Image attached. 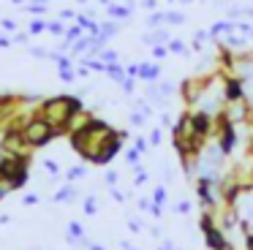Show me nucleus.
Listing matches in <instances>:
<instances>
[{
  "mask_svg": "<svg viewBox=\"0 0 253 250\" xmlns=\"http://www.w3.org/2000/svg\"><path fill=\"white\" fill-rule=\"evenodd\" d=\"M133 147H136L139 152H144V150H147V141H144V139H136V144H133Z\"/></svg>",
  "mask_w": 253,
  "mask_h": 250,
  "instance_id": "nucleus-21",
  "label": "nucleus"
},
{
  "mask_svg": "<svg viewBox=\"0 0 253 250\" xmlns=\"http://www.w3.org/2000/svg\"><path fill=\"white\" fill-rule=\"evenodd\" d=\"M66 177L71 179V182H74V179H82V177H84V166H71Z\"/></svg>",
  "mask_w": 253,
  "mask_h": 250,
  "instance_id": "nucleus-6",
  "label": "nucleus"
},
{
  "mask_svg": "<svg viewBox=\"0 0 253 250\" xmlns=\"http://www.w3.org/2000/svg\"><path fill=\"white\" fill-rule=\"evenodd\" d=\"M242 231H245V248H248V250H253V226L242 223Z\"/></svg>",
  "mask_w": 253,
  "mask_h": 250,
  "instance_id": "nucleus-8",
  "label": "nucleus"
},
{
  "mask_svg": "<svg viewBox=\"0 0 253 250\" xmlns=\"http://www.w3.org/2000/svg\"><path fill=\"white\" fill-rule=\"evenodd\" d=\"M153 204H158V207H164V204H166V188H155V193H153Z\"/></svg>",
  "mask_w": 253,
  "mask_h": 250,
  "instance_id": "nucleus-7",
  "label": "nucleus"
},
{
  "mask_svg": "<svg viewBox=\"0 0 253 250\" xmlns=\"http://www.w3.org/2000/svg\"><path fill=\"white\" fill-rule=\"evenodd\" d=\"M115 182H117V174L109 171V174H106V185H115Z\"/></svg>",
  "mask_w": 253,
  "mask_h": 250,
  "instance_id": "nucleus-23",
  "label": "nucleus"
},
{
  "mask_svg": "<svg viewBox=\"0 0 253 250\" xmlns=\"http://www.w3.org/2000/svg\"><path fill=\"white\" fill-rule=\"evenodd\" d=\"M150 144H161V130H153V133H150Z\"/></svg>",
  "mask_w": 253,
  "mask_h": 250,
  "instance_id": "nucleus-18",
  "label": "nucleus"
},
{
  "mask_svg": "<svg viewBox=\"0 0 253 250\" xmlns=\"http://www.w3.org/2000/svg\"><path fill=\"white\" fill-rule=\"evenodd\" d=\"M55 136H60L57 128L52 123H46L41 114H33V117L25 123V128H22V139H25L28 147H44V144H49Z\"/></svg>",
  "mask_w": 253,
  "mask_h": 250,
  "instance_id": "nucleus-1",
  "label": "nucleus"
},
{
  "mask_svg": "<svg viewBox=\"0 0 253 250\" xmlns=\"http://www.w3.org/2000/svg\"><path fill=\"white\" fill-rule=\"evenodd\" d=\"M46 30H49V33H57V36H60V33H63V25H60V22H49V27H46Z\"/></svg>",
  "mask_w": 253,
  "mask_h": 250,
  "instance_id": "nucleus-13",
  "label": "nucleus"
},
{
  "mask_svg": "<svg viewBox=\"0 0 253 250\" xmlns=\"http://www.w3.org/2000/svg\"><path fill=\"white\" fill-rule=\"evenodd\" d=\"M95 209H98V204H95L93 196H90V199H84V212H87V215H95Z\"/></svg>",
  "mask_w": 253,
  "mask_h": 250,
  "instance_id": "nucleus-9",
  "label": "nucleus"
},
{
  "mask_svg": "<svg viewBox=\"0 0 253 250\" xmlns=\"http://www.w3.org/2000/svg\"><path fill=\"white\" fill-rule=\"evenodd\" d=\"M133 182H136V185H144V182H147V174L139 168V171H136V179H133Z\"/></svg>",
  "mask_w": 253,
  "mask_h": 250,
  "instance_id": "nucleus-15",
  "label": "nucleus"
},
{
  "mask_svg": "<svg viewBox=\"0 0 253 250\" xmlns=\"http://www.w3.org/2000/svg\"><path fill=\"white\" fill-rule=\"evenodd\" d=\"M71 196H77V190H74L71 185H66V188H60V190L55 193V201H68Z\"/></svg>",
  "mask_w": 253,
  "mask_h": 250,
  "instance_id": "nucleus-5",
  "label": "nucleus"
},
{
  "mask_svg": "<svg viewBox=\"0 0 253 250\" xmlns=\"http://www.w3.org/2000/svg\"><path fill=\"white\" fill-rule=\"evenodd\" d=\"M44 168H46V171H49V174H52V177H55V174H57V171H60V166H57V163H55V161H44Z\"/></svg>",
  "mask_w": 253,
  "mask_h": 250,
  "instance_id": "nucleus-11",
  "label": "nucleus"
},
{
  "mask_svg": "<svg viewBox=\"0 0 253 250\" xmlns=\"http://www.w3.org/2000/svg\"><path fill=\"white\" fill-rule=\"evenodd\" d=\"M49 25H44V22H30V33H41V30H46Z\"/></svg>",
  "mask_w": 253,
  "mask_h": 250,
  "instance_id": "nucleus-12",
  "label": "nucleus"
},
{
  "mask_svg": "<svg viewBox=\"0 0 253 250\" xmlns=\"http://www.w3.org/2000/svg\"><path fill=\"white\" fill-rule=\"evenodd\" d=\"M139 155H142V152H139L136 147H133V150L128 152V163H136V161H139Z\"/></svg>",
  "mask_w": 253,
  "mask_h": 250,
  "instance_id": "nucleus-14",
  "label": "nucleus"
},
{
  "mask_svg": "<svg viewBox=\"0 0 253 250\" xmlns=\"http://www.w3.org/2000/svg\"><path fill=\"white\" fill-rule=\"evenodd\" d=\"M158 250H174V248H171V245H169V242H166V245H164V248H158Z\"/></svg>",
  "mask_w": 253,
  "mask_h": 250,
  "instance_id": "nucleus-25",
  "label": "nucleus"
},
{
  "mask_svg": "<svg viewBox=\"0 0 253 250\" xmlns=\"http://www.w3.org/2000/svg\"><path fill=\"white\" fill-rule=\"evenodd\" d=\"M90 250H104V248H101V245H90Z\"/></svg>",
  "mask_w": 253,
  "mask_h": 250,
  "instance_id": "nucleus-26",
  "label": "nucleus"
},
{
  "mask_svg": "<svg viewBox=\"0 0 253 250\" xmlns=\"http://www.w3.org/2000/svg\"><path fill=\"white\" fill-rule=\"evenodd\" d=\"M204 242H207L210 250H231V245H229V239H226V234L220 226L207 228V231H204Z\"/></svg>",
  "mask_w": 253,
  "mask_h": 250,
  "instance_id": "nucleus-2",
  "label": "nucleus"
},
{
  "mask_svg": "<svg viewBox=\"0 0 253 250\" xmlns=\"http://www.w3.org/2000/svg\"><path fill=\"white\" fill-rule=\"evenodd\" d=\"M120 84H123V90H126V92H133V82L131 79H123Z\"/></svg>",
  "mask_w": 253,
  "mask_h": 250,
  "instance_id": "nucleus-20",
  "label": "nucleus"
},
{
  "mask_svg": "<svg viewBox=\"0 0 253 250\" xmlns=\"http://www.w3.org/2000/svg\"><path fill=\"white\" fill-rule=\"evenodd\" d=\"M25 204H39V196H36V193H28V196H25Z\"/></svg>",
  "mask_w": 253,
  "mask_h": 250,
  "instance_id": "nucleus-16",
  "label": "nucleus"
},
{
  "mask_svg": "<svg viewBox=\"0 0 253 250\" xmlns=\"http://www.w3.org/2000/svg\"><path fill=\"white\" fill-rule=\"evenodd\" d=\"M112 196H115V201H126V196H123L120 190H112Z\"/></svg>",
  "mask_w": 253,
  "mask_h": 250,
  "instance_id": "nucleus-24",
  "label": "nucleus"
},
{
  "mask_svg": "<svg viewBox=\"0 0 253 250\" xmlns=\"http://www.w3.org/2000/svg\"><path fill=\"white\" fill-rule=\"evenodd\" d=\"M128 74H131V76H139V79L153 82V79H158L161 68H158V65H131V68H128Z\"/></svg>",
  "mask_w": 253,
  "mask_h": 250,
  "instance_id": "nucleus-3",
  "label": "nucleus"
},
{
  "mask_svg": "<svg viewBox=\"0 0 253 250\" xmlns=\"http://www.w3.org/2000/svg\"><path fill=\"white\" fill-rule=\"evenodd\" d=\"M188 209H191V204H188V201H180V204H177V212H180V215H185Z\"/></svg>",
  "mask_w": 253,
  "mask_h": 250,
  "instance_id": "nucleus-19",
  "label": "nucleus"
},
{
  "mask_svg": "<svg viewBox=\"0 0 253 250\" xmlns=\"http://www.w3.org/2000/svg\"><path fill=\"white\" fill-rule=\"evenodd\" d=\"M128 228H131V231H133V234H136V231H142V223H136V220H131V223H128Z\"/></svg>",
  "mask_w": 253,
  "mask_h": 250,
  "instance_id": "nucleus-22",
  "label": "nucleus"
},
{
  "mask_svg": "<svg viewBox=\"0 0 253 250\" xmlns=\"http://www.w3.org/2000/svg\"><path fill=\"white\" fill-rule=\"evenodd\" d=\"M109 14H112V16H128L131 11H128V8H123V5H112V8H109Z\"/></svg>",
  "mask_w": 253,
  "mask_h": 250,
  "instance_id": "nucleus-10",
  "label": "nucleus"
},
{
  "mask_svg": "<svg viewBox=\"0 0 253 250\" xmlns=\"http://www.w3.org/2000/svg\"><path fill=\"white\" fill-rule=\"evenodd\" d=\"M68 239H71V242H74V239H77V242H82V239H84V231H82V226H79L77 220L68 223Z\"/></svg>",
  "mask_w": 253,
  "mask_h": 250,
  "instance_id": "nucleus-4",
  "label": "nucleus"
},
{
  "mask_svg": "<svg viewBox=\"0 0 253 250\" xmlns=\"http://www.w3.org/2000/svg\"><path fill=\"white\" fill-rule=\"evenodd\" d=\"M169 49H171V52H185V46H182L180 41H171V43H169Z\"/></svg>",
  "mask_w": 253,
  "mask_h": 250,
  "instance_id": "nucleus-17",
  "label": "nucleus"
}]
</instances>
